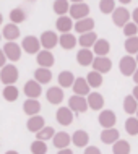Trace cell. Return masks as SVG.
Instances as JSON below:
<instances>
[{"instance_id":"1","label":"cell","mask_w":138,"mask_h":154,"mask_svg":"<svg viewBox=\"0 0 138 154\" xmlns=\"http://www.w3.org/2000/svg\"><path fill=\"white\" fill-rule=\"evenodd\" d=\"M16 80H18V68L11 63L3 66L2 72H0V81L5 86H11L16 83Z\"/></svg>"},{"instance_id":"2","label":"cell","mask_w":138,"mask_h":154,"mask_svg":"<svg viewBox=\"0 0 138 154\" xmlns=\"http://www.w3.org/2000/svg\"><path fill=\"white\" fill-rule=\"evenodd\" d=\"M136 60H135V57H132V55H125L120 59L119 62V70H120V73L124 75V76H133V73L136 72Z\"/></svg>"},{"instance_id":"3","label":"cell","mask_w":138,"mask_h":154,"mask_svg":"<svg viewBox=\"0 0 138 154\" xmlns=\"http://www.w3.org/2000/svg\"><path fill=\"white\" fill-rule=\"evenodd\" d=\"M130 18L132 15L128 13V10L125 7H117L112 13V23L119 28H124L127 23H130Z\"/></svg>"},{"instance_id":"4","label":"cell","mask_w":138,"mask_h":154,"mask_svg":"<svg viewBox=\"0 0 138 154\" xmlns=\"http://www.w3.org/2000/svg\"><path fill=\"white\" fill-rule=\"evenodd\" d=\"M21 47H23V51L26 52V54H39L41 52V41L37 39L36 36H26L23 39V42H21Z\"/></svg>"},{"instance_id":"5","label":"cell","mask_w":138,"mask_h":154,"mask_svg":"<svg viewBox=\"0 0 138 154\" xmlns=\"http://www.w3.org/2000/svg\"><path fill=\"white\" fill-rule=\"evenodd\" d=\"M70 16H72L73 20H83V18H88V15H89V5L88 3H73V5H70Z\"/></svg>"},{"instance_id":"6","label":"cell","mask_w":138,"mask_h":154,"mask_svg":"<svg viewBox=\"0 0 138 154\" xmlns=\"http://www.w3.org/2000/svg\"><path fill=\"white\" fill-rule=\"evenodd\" d=\"M39 41H41V45H42L45 51H51V49H54L58 44V36L54 31H44L41 34Z\"/></svg>"},{"instance_id":"7","label":"cell","mask_w":138,"mask_h":154,"mask_svg":"<svg viewBox=\"0 0 138 154\" xmlns=\"http://www.w3.org/2000/svg\"><path fill=\"white\" fill-rule=\"evenodd\" d=\"M98 122H99V125H101L104 130H107V128H114V125L117 122V117H115L114 110H102L101 114H99V117H98Z\"/></svg>"},{"instance_id":"8","label":"cell","mask_w":138,"mask_h":154,"mask_svg":"<svg viewBox=\"0 0 138 154\" xmlns=\"http://www.w3.org/2000/svg\"><path fill=\"white\" fill-rule=\"evenodd\" d=\"M23 93L26 94L28 99H37L41 96V93H42V88H41V85L36 80H29V81H26V85H24Z\"/></svg>"},{"instance_id":"9","label":"cell","mask_w":138,"mask_h":154,"mask_svg":"<svg viewBox=\"0 0 138 154\" xmlns=\"http://www.w3.org/2000/svg\"><path fill=\"white\" fill-rule=\"evenodd\" d=\"M3 52H5L7 59L10 62H16L21 57V45H18L15 42H7L3 45Z\"/></svg>"},{"instance_id":"10","label":"cell","mask_w":138,"mask_h":154,"mask_svg":"<svg viewBox=\"0 0 138 154\" xmlns=\"http://www.w3.org/2000/svg\"><path fill=\"white\" fill-rule=\"evenodd\" d=\"M55 119L60 125H70L73 122V110L70 107H58L55 112Z\"/></svg>"},{"instance_id":"11","label":"cell","mask_w":138,"mask_h":154,"mask_svg":"<svg viewBox=\"0 0 138 154\" xmlns=\"http://www.w3.org/2000/svg\"><path fill=\"white\" fill-rule=\"evenodd\" d=\"M68 107L75 112H85L88 109V99L83 97V96L73 94L72 97L68 99Z\"/></svg>"},{"instance_id":"12","label":"cell","mask_w":138,"mask_h":154,"mask_svg":"<svg viewBox=\"0 0 138 154\" xmlns=\"http://www.w3.org/2000/svg\"><path fill=\"white\" fill-rule=\"evenodd\" d=\"M112 68V62L109 57H94V62H93V70L94 72H99V73H107L111 72Z\"/></svg>"},{"instance_id":"13","label":"cell","mask_w":138,"mask_h":154,"mask_svg":"<svg viewBox=\"0 0 138 154\" xmlns=\"http://www.w3.org/2000/svg\"><path fill=\"white\" fill-rule=\"evenodd\" d=\"M77 62L81 66H88V65H93L94 62V52L91 49H80L77 52Z\"/></svg>"},{"instance_id":"14","label":"cell","mask_w":138,"mask_h":154,"mask_svg":"<svg viewBox=\"0 0 138 154\" xmlns=\"http://www.w3.org/2000/svg\"><path fill=\"white\" fill-rule=\"evenodd\" d=\"M45 97H47V101L51 102V104H54V106H58V104L64 101V91H62L60 86H52V88L47 89Z\"/></svg>"},{"instance_id":"15","label":"cell","mask_w":138,"mask_h":154,"mask_svg":"<svg viewBox=\"0 0 138 154\" xmlns=\"http://www.w3.org/2000/svg\"><path fill=\"white\" fill-rule=\"evenodd\" d=\"M70 141H72V136H70L67 131H58V133H55V136L52 138L54 146H55V148L58 149V151H60V149L68 148Z\"/></svg>"},{"instance_id":"16","label":"cell","mask_w":138,"mask_h":154,"mask_svg":"<svg viewBox=\"0 0 138 154\" xmlns=\"http://www.w3.org/2000/svg\"><path fill=\"white\" fill-rule=\"evenodd\" d=\"M55 28L58 32H62V34H65V32H70L73 28V18L72 16H58L57 21H55Z\"/></svg>"},{"instance_id":"17","label":"cell","mask_w":138,"mask_h":154,"mask_svg":"<svg viewBox=\"0 0 138 154\" xmlns=\"http://www.w3.org/2000/svg\"><path fill=\"white\" fill-rule=\"evenodd\" d=\"M23 110L24 114L29 115V117H34V115H39L41 110V102L37 99H26L23 104Z\"/></svg>"},{"instance_id":"18","label":"cell","mask_w":138,"mask_h":154,"mask_svg":"<svg viewBox=\"0 0 138 154\" xmlns=\"http://www.w3.org/2000/svg\"><path fill=\"white\" fill-rule=\"evenodd\" d=\"M72 88H73V94H77V96H89L91 86L88 85L86 78H77Z\"/></svg>"},{"instance_id":"19","label":"cell","mask_w":138,"mask_h":154,"mask_svg":"<svg viewBox=\"0 0 138 154\" xmlns=\"http://www.w3.org/2000/svg\"><path fill=\"white\" fill-rule=\"evenodd\" d=\"M2 36L5 37L8 42H13L16 37H20V28H18V24H15V23L5 24V26H3V31H2Z\"/></svg>"},{"instance_id":"20","label":"cell","mask_w":138,"mask_h":154,"mask_svg":"<svg viewBox=\"0 0 138 154\" xmlns=\"http://www.w3.org/2000/svg\"><path fill=\"white\" fill-rule=\"evenodd\" d=\"M37 63H39V66H42V68H51V66L54 65V55L51 51H45V49H42L39 54H37Z\"/></svg>"},{"instance_id":"21","label":"cell","mask_w":138,"mask_h":154,"mask_svg":"<svg viewBox=\"0 0 138 154\" xmlns=\"http://www.w3.org/2000/svg\"><path fill=\"white\" fill-rule=\"evenodd\" d=\"M44 127H45V120L41 117V115H34V117H29V119H28V122H26V128H28L29 131H33V133L41 131Z\"/></svg>"},{"instance_id":"22","label":"cell","mask_w":138,"mask_h":154,"mask_svg":"<svg viewBox=\"0 0 138 154\" xmlns=\"http://www.w3.org/2000/svg\"><path fill=\"white\" fill-rule=\"evenodd\" d=\"M109 51H111V44L107 39H98L96 44L93 45V52H94V55H98V57H107Z\"/></svg>"},{"instance_id":"23","label":"cell","mask_w":138,"mask_h":154,"mask_svg":"<svg viewBox=\"0 0 138 154\" xmlns=\"http://www.w3.org/2000/svg\"><path fill=\"white\" fill-rule=\"evenodd\" d=\"M58 44H60V47L65 49V51H72L75 45L78 44V39L72 34V32H65V34H62L58 37Z\"/></svg>"},{"instance_id":"24","label":"cell","mask_w":138,"mask_h":154,"mask_svg":"<svg viewBox=\"0 0 138 154\" xmlns=\"http://www.w3.org/2000/svg\"><path fill=\"white\" fill-rule=\"evenodd\" d=\"M119 130L114 127V128H107V130H102L101 131V141L106 144H114L119 141Z\"/></svg>"},{"instance_id":"25","label":"cell","mask_w":138,"mask_h":154,"mask_svg":"<svg viewBox=\"0 0 138 154\" xmlns=\"http://www.w3.org/2000/svg\"><path fill=\"white\" fill-rule=\"evenodd\" d=\"M72 141L75 146L78 148H86L88 146V141H89V135L85 131V130H77L72 135Z\"/></svg>"},{"instance_id":"26","label":"cell","mask_w":138,"mask_h":154,"mask_svg":"<svg viewBox=\"0 0 138 154\" xmlns=\"http://www.w3.org/2000/svg\"><path fill=\"white\" fill-rule=\"evenodd\" d=\"M34 80L39 83V85H47V83H51V80H52V72L49 68L39 66L34 72Z\"/></svg>"},{"instance_id":"27","label":"cell","mask_w":138,"mask_h":154,"mask_svg":"<svg viewBox=\"0 0 138 154\" xmlns=\"http://www.w3.org/2000/svg\"><path fill=\"white\" fill-rule=\"evenodd\" d=\"M88 107L93 110H101L104 107V97L99 93H89V96H88Z\"/></svg>"},{"instance_id":"28","label":"cell","mask_w":138,"mask_h":154,"mask_svg":"<svg viewBox=\"0 0 138 154\" xmlns=\"http://www.w3.org/2000/svg\"><path fill=\"white\" fill-rule=\"evenodd\" d=\"M93 28H94V20H91V18H83V20H78V21L75 23V31L81 32V34L91 32Z\"/></svg>"},{"instance_id":"29","label":"cell","mask_w":138,"mask_h":154,"mask_svg":"<svg viewBox=\"0 0 138 154\" xmlns=\"http://www.w3.org/2000/svg\"><path fill=\"white\" fill-rule=\"evenodd\" d=\"M77 78L73 76V73L72 72H68V70H65V72H60L58 73V78H57V81H58V85H60V88H72L73 86V83Z\"/></svg>"},{"instance_id":"30","label":"cell","mask_w":138,"mask_h":154,"mask_svg":"<svg viewBox=\"0 0 138 154\" xmlns=\"http://www.w3.org/2000/svg\"><path fill=\"white\" fill-rule=\"evenodd\" d=\"M96 41H98V36H96V32H85V34H81L78 37V44L81 45V49H89L93 47L96 44Z\"/></svg>"},{"instance_id":"31","label":"cell","mask_w":138,"mask_h":154,"mask_svg":"<svg viewBox=\"0 0 138 154\" xmlns=\"http://www.w3.org/2000/svg\"><path fill=\"white\" fill-rule=\"evenodd\" d=\"M124 110H125V114H136V110H138V101L133 96H125V99H124Z\"/></svg>"},{"instance_id":"32","label":"cell","mask_w":138,"mask_h":154,"mask_svg":"<svg viewBox=\"0 0 138 154\" xmlns=\"http://www.w3.org/2000/svg\"><path fill=\"white\" fill-rule=\"evenodd\" d=\"M52 8L58 16H64L70 11V3H68V0H54Z\"/></svg>"},{"instance_id":"33","label":"cell","mask_w":138,"mask_h":154,"mask_svg":"<svg viewBox=\"0 0 138 154\" xmlns=\"http://www.w3.org/2000/svg\"><path fill=\"white\" fill-rule=\"evenodd\" d=\"M18 94H20V91H18V88L16 86H5L3 88V91H2V96H3V99L5 101H8V102H15L16 99H18Z\"/></svg>"},{"instance_id":"34","label":"cell","mask_w":138,"mask_h":154,"mask_svg":"<svg viewBox=\"0 0 138 154\" xmlns=\"http://www.w3.org/2000/svg\"><path fill=\"white\" fill-rule=\"evenodd\" d=\"M23 21H26V13H24V10L20 7H15L13 10L10 11V23L20 24Z\"/></svg>"},{"instance_id":"35","label":"cell","mask_w":138,"mask_h":154,"mask_svg":"<svg viewBox=\"0 0 138 154\" xmlns=\"http://www.w3.org/2000/svg\"><path fill=\"white\" fill-rule=\"evenodd\" d=\"M125 51H127V54H130V55H133V54H138V36H133V37H127L125 39V44H124Z\"/></svg>"},{"instance_id":"36","label":"cell","mask_w":138,"mask_h":154,"mask_svg":"<svg viewBox=\"0 0 138 154\" xmlns=\"http://www.w3.org/2000/svg\"><path fill=\"white\" fill-rule=\"evenodd\" d=\"M114 154H130V143L125 140H119L117 143H114V148H112Z\"/></svg>"},{"instance_id":"37","label":"cell","mask_w":138,"mask_h":154,"mask_svg":"<svg viewBox=\"0 0 138 154\" xmlns=\"http://www.w3.org/2000/svg\"><path fill=\"white\" fill-rule=\"evenodd\" d=\"M86 81H88V85H89L91 88H99V86L102 85V75L99 72H89L88 73Z\"/></svg>"},{"instance_id":"38","label":"cell","mask_w":138,"mask_h":154,"mask_svg":"<svg viewBox=\"0 0 138 154\" xmlns=\"http://www.w3.org/2000/svg\"><path fill=\"white\" fill-rule=\"evenodd\" d=\"M55 136V130L52 127H44L41 131L36 133V140H41V141H47L49 138H54Z\"/></svg>"},{"instance_id":"39","label":"cell","mask_w":138,"mask_h":154,"mask_svg":"<svg viewBox=\"0 0 138 154\" xmlns=\"http://www.w3.org/2000/svg\"><path fill=\"white\" fill-rule=\"evenodd\" d=\"M125 131L128 135H138V119L130 117L125 120Z\"/></svg>"},{"instance_id":"40","label":"cell","mask_w":138,"mask_h":154,"mask_svg":"<svg viewBox=\"0 0 138 154\" xmlns=\"http://www.w3.org/2000/svg\"><path fill=\"white\" fill-rule=\"evenodd\" d=\"M115 8H117V7H115V2H114V0H101V2H99V10H101L104 15L114 13Z\"/></svg>"},{"instance_id":"41","label":"cell","mask_w":138,"mask_h":154,"mask_svg":"<svg viewBox=\"0 0 138 154\" xmlns=\"http://www.w3.org/2000/svg\"><path fill=\"white\" fill-rule=\"evenodd\" d=\"M47 152V146H45V141L36 140L31 143V154H45Z\"/></svg>"},{"instance_id":"42","label":"cell","mask_w":138,"mask_h":154,"mask_svg":"<svg viewBox=\"0 0 138 154\" xmlns=\"http://www.w3.org/2000/svg\"><path fill=\"white\" fill-rule=\"evenodd\" d=\"M122 31H124L125 37H133V36H136V32H138V26L133 21H130L122 28Z\"/></svg>"},{"instance_id":"43","label":"cell","mask_w":138,"mask_h":154,"mask_svg":"<svg viewBox=\"0 0 138 154\" xmlns=\"http://www.w3.org/2000/svg\"><path fill=\"white\" fill-rule=\"evenodd\" d=\"M83 154H101V149L96 148V146H86Z\"/></svg>"},{"instance_id":"44","label":"cell","mask_w":138,"mask_h":154,"mask_svg":"<svg viewBox=\"0 0 138 154\" xmlns=\"http://www.w3.org/2000/svg\"><path fill=\"white\" fill-rule=\"evenodd\" d=\"M7 55H5V52H3V49H0V68H3V66L7 65Z\"/></svg>"},{"instance_id":"45","label":"cell","mask_w":138,"mask_h":154,"mask_svg":"<svg viewBox=\"0 0 138 154\" xmlns=\"http://www.w3.org/2000/svg\"><path fill=\"white\" fill-rule=\"evenodd\" d=\"M132 20H133V23H135L136 26H138V8H135V10H133V13H132Z\"/></svg>"},{"instance_id":"46","label":"cell","mask_w":138,"mask_h":154,"mask_svg":"<svg viewBox=\"0 0 138 154\" xmlns=\"http://www.w3.org/2000/svg\"><path fill=\"white\" fill-rule=\"evenodd\" d=\"M57 154H73V151H72V149H68V148H65V149H60Z\"/></svg>"},{"instance_id":"47","label":"cell","mask_w":138,"mask_h":154,"mask_svg":"<svg viewBox=\"0 0 138 154\" xmlns=\"http://www.w3.org/2000/svg\"><path fill=\"white\" fill-rule=\"evenodd\" d=\"M132 96H133V97H135L136 101H138V85L135 86V88H133V93H132Z\"/></svg>"},{"instance_id":"48","label":"cell","mask_w":138,"mask_h":154,"mask_svg":"<svg viewBox=\"0 0 138 154\" xmlns=\"http://www.w3.org/2000/svg\"><path fill=\"white\" fill-rule=\"evenodd\" d=\"M132 78H133V81H135V85H138V68H136V72L133 73V76H132Z\"/></svg>"},{"instance_id":"49","label":"cell","mask_w":138,"mask_h":154,"mask_svg":"<svg viewBox=\"0 0 138 154\" xmlns=\"http://www.w3.org/2000/svg\"><path fill=\"white\" fill-rule=\"evenodd\" d=\"M119 2H120V3H122V5H128V3H130V2H132V0H119Z\"/></svg>"},{"instance_id":"50","label":"cell","mask_w":138,"mask_h":154,"mask_svg":"<svg viewBox=\"0 0 138 154\" xmlns=\"http://www.w3.org/2000/svg\"><path fill=\"white\" fill-rule=\"evenodd\" d=\"M70 2H73V3H83L85 0H70Z\"/></svg>"},{"instance_id":"51","label":"cell","mask_w":138,"mask_h":154,"mask_svg":"<svg viewBox=\"0 0 138 154\" xmlns=\"http://www.w3.org/2000/svg\"><path fill=\"white\" fill-rule=\"evenodd\" d=\"M5 154H20V152L18 151H7Z\"/></svg>"},{"instance_id":"52","label":"cell","mask_w":138,"mask_h":154,"mask_svg":"<svg viewBox=\"0 0 138 154\" xmlns=\"http://www.w3.org/2000/svg\"><path fill=\"white\" fill-rule=\"evenodd\" d=\"M2 21H3V16H2V13H0V24H2Z\"/></svg>"},{"instance_id":"53","label":"cell","mask_w":138,"mask_h":154,"mask_svg":"<svg viewBox=\"0 0 138 154\" xmlns=\"http://www.w3.org/2000/svg\"><path fill=\"white\" fill-rule=\"evenodd\" d=\"M135 60H136V63H138V54H136V57H135Z\"/></svg>"},{"instance_id":"54","label":"cell","mask_w":138,"mask_h":154,"mask_svg":"<svg viewBox=\"0 0 138 154\" xmlns=\"http://www.w3.org/2000/svg\"><path fill=\"white\" fill-rule=\"evenodd\" d=\"M136 119H138V110H136Z\"/></svg>"},{"instance_id":"55","label":"cell","mask_w":138,"mask_h":154,"mask_svg":"<svg viewBox=\"0 0 138 154\" xmlns=\"http://www.w3.org/2000/svg\"><path fill=\"white\" fill-rule=\"evenodd\" d=\"M0 39H2V34H0Z\"/></svg>"}]
</instances>
